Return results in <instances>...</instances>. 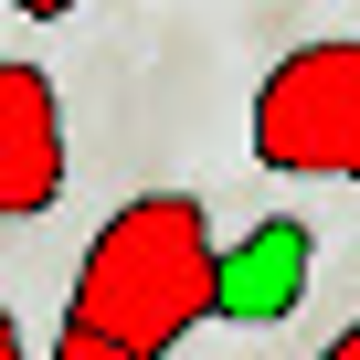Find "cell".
Masks as SVG:
<instances>
[{
  "instance_id": "obj_7",
  "label": "cell",
  "mask_w": 360,
  "mask_h": 360,
  "mask_svg": "<svg viewBox=\"0 0 360 360\" xmlns=\"http://www.w3.org/2000/svg\"><path fill=\"white\" fill-rule=\"evenodd\" d=\"M11 11H32V22H64V11H75V0H11Z\"/></svg>"
},
{
  "instance_id": "obj_6",
  "label": "cell",
  "mask_w": 360,
  "mask_h": 360,
  "mask_svg": "<svg viewBox=\"0 0 360 360\" xmlns=\"http://www.w3.org/2000/svg\"><path fill=\"white\" fill-rule=\"evenodd\" d=\"M0 360H32V349H22V318H11V307H0Z\"/></svg>"
},
{
  "instance_id": "obj_2",
  "label": "cell",
  "mask_w": 360,
  "mask_h": 360,
  "mask_svg": "<svg viewBox=\"0 0 360 360\" xmlns=\"http://www.w3.org/2000/svg\"><path fill=\"white\" fill-rule=\"evenodd\" d=\"M255 159L286 180H360V32L307 43L255 85Z\"/></svg>"
},
{
  "instance_id": "obj_5",
  "label": "cell",
  "mask_w": 360,
  "mask_h": 360,
  "mask_svg": "<svg viewBox=\"0 0 360 360\" xmlns=\"http://www.w3.org/2000/svg\"><path fill=\"white\" fill-rule=\"evenodd\" d=\"M53 360H159V349H127V339H106V328L64 318V328H53Z\"/></svg>"
},
{
  "instance_id": "obj_8",
  "label": "cell",
  "mask_w": 360,
  "mask_h": 360,
  "mask_svg": "<svg viewBox=\"0 0 360 360\" xmlns=\"http://www.w3.org/2000/svg\"><path fill=\"white\" fill-rule=\"evenodd\" d=\"M318 360H360V328H339V339H328V349H318Z\"/></svg>"
},
{
  "instance_id": "obj_4",
  "label": "cell",
  "mask_w": 360,
  "mask_h": 360,
  "mask_svg": "<svg viewBox=\"0 0 360 360\" xmlns=\"http://www.w3.org/2000/svg\"><path fill=\"white\" fill-rule=\"evenodd\" d=\"M307 265H318V244H307V223H244L233 244H212V318H286L297 297H307Z\"/></svg>"
},
{
  "instance_id": "obj_3",
  "label": "cell",
  "mask_w": 360,
  "mask_h": 360,
  "mask_svg": "<svg viewBox=\"0 0 360 360\" xmlns=\"http://www.w3.org/2000/svg\"><path fill=\"white\" fill-rule=\"evenodd\" d=\"M64 191V96L43 64H0V223H32Z\"/></svg>"
},
{
  "instance_id": "obj_1",
  "label": "cell",
  "mask_w": 360,
  "mask_h": 360,
  "mask_svg": "<svg viewBox=\"0 0 360 360\" xmlns=\"http://www.w3.org/2000/svg\"><path fill=\"white\" fill-rule=\"evenodd\" d=\"M212 244H223V233H212V212H202L191 191H138V202H117V212L96 223L64 318H85V328H106V339L169 360L180 339L212 318Z\"/></svg>"
}]
</instances>
